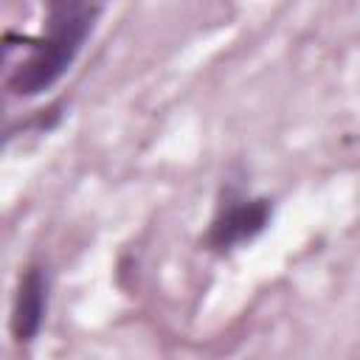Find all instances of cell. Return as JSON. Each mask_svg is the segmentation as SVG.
<instances>
[{
    "label": "cell",
    "instance_id": "obj_2",
    "mask_svg": "<svg viewBox=\"0 0 360 360\" xmlns=\"http://www.w3.org/2000/svg\"><path fill=\"white\" fill-rule=\"evenodd\" d=\"M45 307H48V281L39 267H31L20 278L14 309H11V332L17 340L28 343L37 338L45 321Z\"/></svg>",
    "mask_w": 360,
    "mask_h": 360
},
{
    "label": "cell",
    "instance_id": "obj_1",
    "mask_svg": "<svg viewBox=\"0 0 360 360\" xmlns=\"http://www.w3.org/2000/svg\"><path fill=\"white\" fill-rule=\"evenodd\" d=\"M93 28V8L84 0H51L48 34L37 51L11 73L8 90L17 96H37L51 87L79 56Z\"/></svg>",
    "mask_w": 360,
    "mask_h": 360
},
{
    "label": "cell",
    "instance_id": "obj_3",
    "mask_svg": "<svg viewBox=\"0 0 360 360\" xmlns=\"http://www.w3.org/2000/svg\"><path fill=\"white\" fill-rule=\"evenodd\" d=\"M270 219V202L267 200H245L233 208H228L211 228L208 233V245L211 248H233L239 242L253 239Z\"/></svg>",
    "mask_w": 360,
    "mask_h": 360
}]
</instances>
